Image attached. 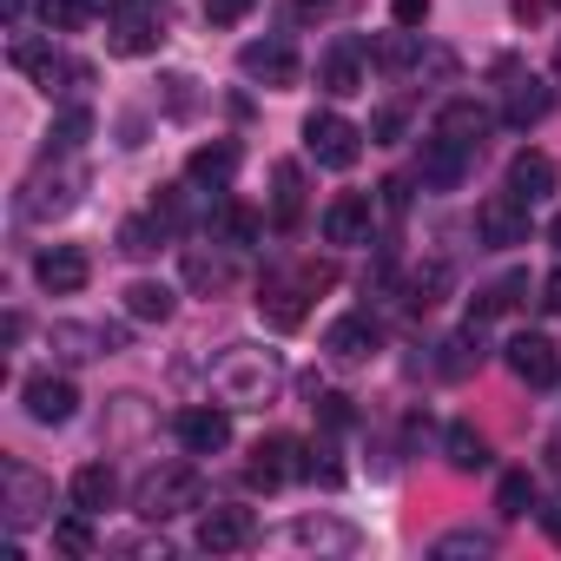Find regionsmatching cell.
<instances>
[{"label":"cell","instance_id":"cell-1","mask_svg":"<svg viewBox=\"0 0 561 561\" xmlns=\"http://www.w3.org/2000/svg\"><path fill=\"white\" fill-rule=\"evenodd\" d=\"M133 508L139 522H172V515H192L205 508V482L192 462H165V469H146L139 489H133Z\"/></svg>","mask_w":561,"mask_h":561},{"label":"cell","instance_id":"cell-2","mask_svg":"<svg viewBox=\"0 0 561 561\" xmlns=\"http://www.w3.org/2000/svg\"><path fill=\"white\" fill-rule=\"evenodd\" d=\"M324 285H331V264H305L298 277H291V271H271L264 285H257V318L277 324V331H298L305 311H311V298H318Z\"/></svg>","mask_w":561,"mask_h":561},{"label":"cell","instance_id":"cell-3","mask_svg":"<svg viewBox=\"0 0 561 561\" xmlns=\"http://www.w3.org/2000/svg\"><path fill=\"white\" fill-rule=\"evenodd\" d=\"M8 60H14L27 80H41L47 93H73V87H87V80H93V67H87V60H67V54H54V41H34V34H21V41L8 47Z\"/></svg>","mask_w":561,"mask_h":561},{"label":"cell","instance_id":"cell-4","mask_svg":"<svg viewBox=\"0 0 561 561\" xmlns=\"http://www.w3.org/2000/svg\"><path fill=\"white\" fill-rule=\"evenodd\" d=\"M0 489H8V502H0V508H8V528L14 535L54 515V482L41 469H27V462H0Z\"/></svg>","mask_w":561,"mask_h":561},{"label":"cell","instance_id":"cell-5","mask_svg":"<svg viewBox=\"0 0 561 561\" xmlns=\"http://www.w3.org/2000/svg\"><path fill=\"white\" fill-rule=\"evenodd\" d=\"M528 211H535V205L502 185V192H489V198L476 205V238H482L489 251H515V244H528Z\"/></svg>","mask_w":561,"mask_h":561},{"label":"cell","instance_id":"cell-6","mask_svg":"<svg viewBox=\"0 0 561 561\" xmlns=\"http://www.w3.org/2000/svg\"><path fill=\"white\" fill-rule=\"evenodd\" d=\"M305 146H311V159H318V165L351 172V165H357V152H364V133H357L344 113H311V119H305Z\"/></svg>","mask_w":561,"mask_h":561},{"label":"cell","instance_id":"cell-7","mask_svg":"<svg viewBox=\"0 0 561 561\" xmlns=\"http://www.w3.org/2000/svg\"><path fill=\"white\" fill-rule=\"evenodd\" d=\"M159 41H165V14H159V0H133V8H119V14H113L106 47H113L119 60H139V54H152Z\"/></svg>","mask_w":561,"mask_h":561},{"label":"cell","instance_id":"cell-8","mask_svg":"<svg viewBox=\"0 0 561 561\" xmlns=\"http://www.w3.org/2000/svg\"><path fill=\"white\" fill-rule=\"evenodd\" d=\"M238 73L244 80H257V87H298V47L285 41V34H271V41H251L244 54H238Z\"/></svg>","mask_w":561,"mask_h":561},{"label":"cell","instance_id":"cell-9","mask_svg":"<svg viewBox=\"0 0 561 561\" xmlns=\"http://www.w3.org/2000/svg\"><path fill=\"white\" fill-rule=\"evenodd\" d=\"M34 277H41V291H54V298H73V291H87L93 257H87L80 244H47V251L34 257Z\"/></svg>","mask_w":561,"mask_h":561},{"label":"cell","instance_id":"cell-10","mask_svg":"<svg viewBox=\"0 0 561 561\" xmlns=\"http://www.w3.org/2000/svg\"><path fill=\"white\" fill-rule=\"evenodd\" d=\"M370 231H377L370 192H337L324 205V244H370Z\"/></svg>","mask_w":561,"mask_h":561},{"label":"cell","instance_id":"cell-11","mask_svg":"<svg viewBox=\"0 0 561 561\" xmlns=\"http://www.w3.org/2000/svg\"><path fill=\"white\" fill-rule=\"evenodd\" d=\"M508 370H515L528 390H548V383L561 377V344L541 337V331H522V337H508Z\"/></svg>","mask_w":561,"mask_h":561},{"label":"cell","instance_id":"cell-12","mask_svg":"<svg viewBox=\"0 0 561 561\" xmlns=\"http://www.w3.org/2000/svg\"><path fill=\"white\" fill-rule=\"evenodd\" d=\"M73 198H80V172H34L27 185H21V218H60V211H73Z\"/></svg>","mask_w":561,"mask_h":561},{"label":"cell","instance_id":"cell-13","mask_svg":"<svg viewBox=\"0 0 561 561\" xmlns=\"http://www.w3.org/2000/svg\"><path fill=\"white\" fill-rule=\"evenodd\" d=\"M47 344H54V357H67V364H93V357H113L119 344H126V331L113 324H54L47 331Z\"/></svg>","mask_w":561,"mask_h":561},{"label":"cell","instance_id":"cell-14","mask_svg":"<svg viewBox=\"0 0 561 561\" xmlns=\"http://www.w3.org/2000/svg\"><path fill=\"white\" fill-rule=\"evenodd\" d=\"M291 476H305V443L298 436H264L251 449V482L257 489H285Z\"/></svg>","mask_w":561,"mask_h":561},{"label":"cell","instance_id":"cell-15","mask_svg":"<svg viewBox=\"0 0 561 561\" xmlns=\"http://www.w3.org/2000/svg\"><path fill=\"white\" fill-rule=\"evenodd\" d=\"M251 535H257L251 508H205L198 515V548L205 554H238V548H251Z\"/></svg>","mask_w":561,"mask_h":561},{"label":"cell","instance_id":"cell-16","mask_svg":"<svg viewBox=\"0 0 561 561\" xmlns=\"http://www.w3.org/2000/svg\"><path fill=\"white\" fill-rule=\"evenodd\" d=\"M377 344H383V331H377L370 311H351V318H337V324L324 331V351H331L337 364H370Z\"/></svg>","mask_w":561,"mask_h":561},{"label":"cell","instance_id":"cell-17","mask_svg":"<svg viewBox=\"0 0 561 561\" xmlns=\"http://www.w3.org/2000/svg\"><path fill=\"white\" fill-rule=\"evenodd\" d=\"M179 443H185V456H218L231 443V416L218 403H192V410H179Z\"/></svg>","mask_w":561,"mask_h":561},{"label":"cell","instance_id":"cell-18","mask_svg":"<svg viewBox=\"0 0 561 561\" xmlns=\"http://www.w3.org/2000/svg\"><path fill=\"white\" fill-rule=\"evenodd\" d=\"M489 126H495V113L476 106V100H449V106L436 113V139H449V146H462V152H482Z\"/></svg>","mask_w":561,"mask_h":561},{"label":"cell","instance_id":"cell-19","mask_svg":"<svg viewBox=\"0 0 561 561\" xmlns=\"http://www.w3.org/2000/svg\"><path fill=\"white\" fill-rule=\"evenodd\" d=\"M554 185H561V165L548 159V152H515L508 159V192L515 198H528V205H541V198H554Z\"/></svg>","mask_w":561,"mask_h":561},{"label":"cell","instance_id":"cell-20","mask_svg":"<svg viewBox=\"0 0 561 561\" xmlns=\"http://www.w3.org/2000/svg\"><path fill=\"white\" fill-rule=\"evenodd\" d=\"M21 403H27V416L34 423H73V410H80V397H73V383L67 377H27V390H21Z\"/></svg>","mask_w":561,"mask_h":561},{"label":"cell","instance_id":"cell-21","mask_svg":"<svg viewBox=\"0 0 561 561\" xmlns=\"http://www.w3.org/2000/svg\"><path fill=\"white\" fill-rule=\"evenodd\" d=\"M238 146L231 139H211V146H198L192 159H185V185H205V192H225L231 179H238Z\"/></svg>","mask_w":561,"mask_h":561},{"label":"cell","instance_id":"cell-22","mask_svg":"<svg viewBox=\"0 0 561 561\" xmlns=\"http://www.w3.org/2000/svg\"><path fill=\"white\" fill-rule=\"evenodd\" d=\"M548 106H554V93H548L535 73H515V80H508V100H502V119H508L515 133H528V126L548 119Z\"/></svg>","mask_w":561,"mask_h":561},{"label":"cell","instance_id":"cell-23","mask_svg":"<svg viewBox=\"0 0 561 561\" xmlns=\"http://www.w3.org/2000/svg\"><path fill=\"white\" fill-rule=\"evenodd\" d=\"M469 159H476V152H462V146H449V139H430V146H423V192H456L462 172H469Z\"/></svg>","mask_w":561,"mask_h":561},{"label":"cell","instance_id":"cell-24","mask_svg":"<svg viewBox=\"0 0 561 561\" xmlns=\"http://www.w3.org/2000/svg\"><path fill=\"white\" fill-rule=\"evenodd\" d=\"M67 495H73V508L106 515V508H113V495H119V476H113L106 462H80V469H73V482H67Z\"/></svg>","mask_w":561,"mask_h":561},{"label":"cell","instance_id":"cell-25","mask_svg":"<svg viewBox=\"0 0 561 561\" xmlns=\"http://www.w3.org/2000/svg\"><path fill=\"white\" fill-rule=\"evenodd\" d=\"M318 87H324L331 100L364 93V60H357V47H351V41H344V47H331V54L318 60Z\"/></svg>","mask_w":561,"mask_h":561},{"label":"cell","instance_id":"cell-26","mask_svg":"<svg viewBox=\"0 0 561 561\" xmlns=\"http://www.w3.org/2000/svg\"><path fill=\"white\" fill-rule=\"evenodd\" d=\"M172 311H179L172 285H152V277H139V285H126V318H133V324H165Z\"/></svg>","mask_w":561,"mask_h":561},{"label":"cell","instance_id":"cell-27","mask_svg":"<svg viewBox=\"0 0 561 561\" xmlns=\"http://www.w3.org/2000/svg\"><path fill=\"white\" fill-rule=\"evenodd\" d=\"M370 60H377L383 73H410V67H423V41H416L410 27H397V34H377V41H370Z\"/></svg>","mask_w":561,"mask_h":561},{"label":"cell","instance_id":"cell-28","mask_svg":"<svg viewBox=\"0 0 561 561\" xmlns=\"http://www.w3.org/2000/svg\"><path fill=\"white\" fill-rule=\"evenodd\" d=\"M443 462L462 469V476H476V469H489V443H482L469 423H449V430H443Z\"/></svg>","mask_w":561,"mask_h":561},{"label":"cell","instance_id":"cell-29","mask_svg":"<svg viewBox=\"0 0 561 561\" xmlns=\"http://www.w3.org/2000/svg\"><path fill=\"white\" fill-rule=\"evenodd\" d=\"M298 211H305V172L298 165H277L271 172V218L277 225H298Z\"/></svg>","mask_w":561,"mask_h":561},{"label":"cell","instance_id":"cell-30","mask_svg":"<svg viewBox=\"0 0 561 561\" xmlns=\"http://www.w3.org/2000/svg\"><path fill=\"white\" fill-rule=\"evenodd\" d=\"M495 508H502V522H522L528 508H541V495H535V476H528V469H508V476L495 482Z\"/></svg>","mask_w":561,"mask_h":561},{"label":"cell","instance_id":"cell-31","mask_svg":"<svg viewBox=\"0 0 561 561\" xmlns=\"http://www.w3.org/2000/svg\"><path fill=\"white\" fill-rule=\"evenodd\" d=\"M291 541H298V548H337V554H351V548H357V528L324 522V515H305V522L291 528Z\"/></svg>","mask_w":561,"mask_h":561},{"label":"cell","instance_id":"cell-32","mask_svg":"<svg viewBox=\"0 0 561 561\" xmlns=\"http://www.w3.org/2000/svg\"><path fill=\"white\" fill-rule=\"evenodd\" d=\"M185 277H192V291H225L231 285V257L225 251H185Z\"/></svg>","mask_w":561,"mask_h":561},{"label":"cell","instance_id":"cell-33","mask_svg":"<svg viewBox=\"0 0 561 561\" xmlns=\"http://www.w3.org/2000/svg\"><path fill=\"white\" fill-rule=\"evenodd\" d=\"M443 291H449V264H443V257H430L423 271H410V311L443 305Z\"/></svg>","mask_w":561,"mask_h":561},{"label":"cell","instance_id":"cell-34","mask_svg":"<svg viewBox=\"0 0 561 561\" xmlns=\"http://www.w3.org/2000/svg\"><path fill=\"white\" fill-rule=\"evenodd\" d=\"M87 133H93V113H87V106H67V113L54 119V133H47V159H54V152H80Z\"/></svg>","mask_w":561,"mask_h":561},{"label":"cell","instance_id":"cell-35","mask_svg":"<svg viewBox=\"0 0 561 561\" xmlns=\"http://www.w3.org/2000/svg\"><path fill=\"white\" fill-rule=\"evenodd\" d=\"M159 244H165V218H159V211H152V218H126V225H119V251H126V257H152Z\"/></svg>","mask_w":561,"mask_h":561},{"label":"cell","instance_id":"cell-36","mask_svg":"<svg viewBox=\"0 0 561 561\" xmlns=\"http://www.w3.org/2000/svg\"><path fill=\"white\" fill-rule=\"evenodd\" d=\"M522 291H528V277L515 271V277H502V285H489V291H482V298L469 305V318H482V324H489V318H502V311H515V305H522Z\"/></svg>","mask_w":561,"mask_h":561},{"label":"cell","instance_id":"cell-37","mask_svg":"<svg viewBox=\"0 0 561 561\" xmlns=\"http://www.w3.org/2000/svg\"><path fill=\"white\" fill-rule=\"evenodd\" d=\"M93 14H100L93 0H41V21H47V34H80Z\"/></svg>","mask_w":561,"mask_h":561},{"label":"cell","instance_id":"cell-38","mask_svg":"<svg viewBox=\"0 0 561 561\" xmlns=\"http://www.w3.org/2000/svg\"><path fill=\"white\" fill-rule=\"evenodd\" d=\"M257 231H264L257 211H244V205H218V238H225V244H257Z\"/></svg>","mask_w":561,"mask_h":561},{"label":"cell","instance_id":"cell-39","mask_svg":"<svg viewBox=\"0 0 561 561\" xmlns=\"http://www.w3.org/2000/svg\"><path fill=\"white\" fill-rule=\"evenodd\" d=\"M430 554H436V561H456V554H495V535H489V528H456V535H443Z\"/></svg>","mask_w":561,"mask_h":561},{"label":"cell","instance_id":"cell-40","mask_svg":"<svg viewBox=\"0 0 561 561\" xmlns=\"http://www.w3.org/2000/svg\"><path fill=\"white\" fill-rule=\"evenodd\" d=\"M87 522H93L87 508H73L67 522H54V548H60V554H87V548H93V528H87Z\"/></svg>","mask_w":561,"mask_h":561},{"label":"cell","instance_id":"cell-41","mask_svg":"<svg viewBox=\"0 0 561 561\" xmlns=\"http://www.w3.org/2000/svg\"><path fill=\"white\" fill-rule=\"evenodd\" d=\"M251 8H257V0H205V21H211V27H238Z\"/></svg>","mask_w":561,"mask_h":561},{"label":"cell","instance_id":"cell-42","mask_svg":"<svg viewBox=\"0 0 561 561\" xmlns=\"http://www.w3.org/2000/svg\"><path fill=\"white\" fill-rule=\"evenodd\" d=\"M390 21L397 27H423L430 21V0H390Z\"/></svg>","mask_w":561,"mask_h":561},{"label":"cell","instance_id":"cell-43","mask_svg":"<svg viewBox=\"0 0 561 561\" xmlns=\"http://www.w3.org/2000/svg\"><path fill=\"white\" fill-rule=\"evenodd\" d=\"M397 133H403V106H383V113L370 119V139H383V146H390Z\"/></svg>","mask_w":561,"mask_h":561},{"label":"cell","instance_id":"cell-44","mask_svg":"<svg viewBox=\"0 0 561 561\" xmlns=\"http://www.w3.org/2000/svg\"><path fill=\"white\" fill-rule=\"evenodd\" d=\"M318 416H324L331 430H344V423H351V397H337V390H331V397H318Z\"/></svg>","mask_w":561,"mask_h":561},{"label":"cell","instance_id":"cell-45","mask_svg":"<svg viewBox=\"0 0 561 561\" xmlns=\"http://www.w3.org/2000/svg\"><path fill=\"white\" fill-rule=\"evenodd\" d=\"M535 515H541V528H548V541H554V548H561V495H554V502H548V508H535Z\"/></svg>","mask_w":561,"mask_h":561},{"label":"cell","instance_id":"cell-46","mask_svg":"<svg viewBox=\"0 0 561 561\" xmlns=\"http://www.w3.org/2000/svg\"><path fill=\"white\" fill-rule=\"evenodd\" d=\"M541 305L561 318V271H548V277H541Z\"/></svg>","mask_w":561,"mask_h":561},{"label":"cell","instance_id":"cell-47","mask_svg":"<svg viewBox=\"0 0 561 561\" xmlns=\"http://www.w3.org/2000/svg\"><path fill=\"white\" fill-rule=\"evenodd\" d=\"M383 205H390V211H403V205H410V185H403V179H390V185H383Z\"/></svg>","mask_w":561,"mask_h":561},{"label":"cell","instance_id":"cell-48","mask_svg":"<svg viewBox=\"0 0 561 561\" xmlns=\"http://www.w3.org/2000/svg\"><path fill=\"white\" fill-rule=\"evenodd\" d=\"M548 244H554V251H561V211H554V218H548Z\"/></svg>","mask_w":561,"mask_h":561},{"label":"cell","instance_id":"cell-49","mask_svg":"<svg viewBox=\"0 0 561 561\" xmlns=\"http://www.w3.org/2000/svg\"><path fill=\"white\" fill-rule=\"evenodd\" d=\"M93 8H113V14H119V8H133V0H93Z\"/></svg>","mask_w":561,"mask_h":561},{"label":"cell","instance_id":"cell-50","mask_svg":"<svg viewBox=\"0 0 561 561\" xmlns=\"http://www.w3.org/2000/svg\"><path fill=\"white\" fill-rule=\"evenodd\" d=\"M554 67H561V54H554Z\"/></svg>","mask_w":561,"mask_h":561}]
</instances>
